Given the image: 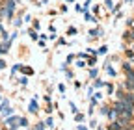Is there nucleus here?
<instances>
[{"mask_svg":"<svg viewBox=\"0 0 134 130\" xmlns=\"http://www.w3.org/2000/svg\"><path fill=\"white\" fill-rule=\"evenodd\" d=\"M127 41H134V26H132V30H129V32H125V36H123Z\"/></svg>","mask_w":134,"mask_h":130,"instance_id":"nucleus-5","label":"nucleus"},{"mask_svg":"<svg viewBox=\"0 0 134 130\" xmlns=\"http://www.w3.org/2000/svg\"><path fill=\"white\" fill-rule=\"evenodd\" d=\"M90 36H91V37H97V36H99V30H91Z\"/></svg>","mask_w":134,"mask_h":130,"instance_id":"nucleus-10","label":"nucleus"},{"mask_svg":"<svg viewBox=\"0 0 134 130\" xmlns=\"http://www.w3.org/2000/svg\"><path fill=\"white\" fill-rule=\"evenodd\" d=\"M132 50H134V48H132Z\"/></svg>","mask_w":134,"mask_h":130,"instance_id":"nucleus-16","label":"nucleus"},{"mask_svg":"<svg viewBox=\"0 0 134 130\" xmlns=\"http://www.w3.org/2000/svg\"><path fill=\"white\" fill-rule=\"evenodd\" d=\"M17 123H19L21 126H28V119H26V117H19V121H17Z\"/></svg>","mask_w":134,"mask_h":130,"instance_id":"nucleus-6","label":"nucleus"},{"mask_svg":"<svg viewBox=\"0 0 134 130\" xmlns=\"http://www.w3.org/2000/svg\"><path fill=\"white\" fill-rule=\"evenodd\" d=\"M114 113H115V115H125V117L130 119V121H132V117H134V111H132L123 101H119V99H117L115 104H114Z\"/></svg>","mask_w":134,"mask_h":130,"instance_id":"nucleus-1","label":"nucleus"},{"mask_svg":"<svg viewBox=\"0 0 134 130\" xmlns=\"http://www.w3.org/2000/svg\"><path fill=\"white\" fill-rule=\"evenodd\" d=\"M17 121H19V117H17V115H9V117L6 119V125H9V128H11V130H15L17 126H19V125H15Z\"/></svg>","mask_w":134,"mask_h":130,"instance_id":"nucleus-4","label":"nucleus"},{"mask_svg":"<svg viewBox=\"0 0 134 130\" xmlns=\"http://www.w3.org/2000/svg\"><path fill=\"white\" fill-rule=\"evenodd\" d=\"M78 130H88V128L86 126H78Z\"/></svg>","mask_w":134,"mask_h":130,"instance_id":"nucleus-14","label":"nucleus"},{"mask_svg":"<svg viewBox=\"0 0 134 130\" xmlns=\"http://www.w3.org/2000/svg\"><path fill=\"white\" fill-rule=\"evenodd\" d=\"M36 130H45V123H39V125L36 126Z\"/></svg>","mask_w":134,"mask_h":130,"instance_id":"nucleus-11","label":"nucleus"},{"mask_svg":"<svg viewBox=\"0 0 134 130\" xmlns=\"http://www.w3.org/2000/svg\"><path fill=\"white\" fill-rule=\"evenodd\" d=\"M123 73H125L127 80H134V67H132L130 63H125L123 65Z\"/></svg>","mask_w":134,"mask_h":130,"instance_id":"nucleus-2","label":"nucleus"},{"mask_svg":"<svg viewBox=\"0 0 134 130\" xmlns=\"http://www.w3.org/2000/svg\"><path fill=\"white\" fill-rule=\"evenodd\" d=\"M4 67H6V61H4V60H0V71H2Z\"/></svg>","mask_w":134,"mask_h":130,"instance_id":"nucleus-12","label":"nucleus"},{"mask_svg":"<svg viewBox=\"0 0 134 130\" xmlns=\"http://www.w3.org/2000/svg\"><path fill=\"white\" fill-rule=\"evenodd\" d=\"M106 113V115L110 117V119H115V113H114V110H110V111H104Z\"/></svg>","mask_w":134,"mask_h":130,"instance_id":"nucleus-8","label":"nucleus"},{"mask_svg":"<svg viewBox=\"0 0 134 130\" xmlns=\"http://www.w3.org/2000/svg\"><path fill=\"white\" fill-rule=\"evenodd\" d=\"M108 128H110V130H132V125L125 128V126H121V125H119V123H117V121H112Z\"/></svg>","mask_w":134,"mask_h":130,"instance_id":"nucleus-3","label":"nucleus"},{"mask_svg":"<svg viewBox=\"0 0 134 130\" xmlns=\"http://www.w3.org/2000/svg\"><path fill=\"white\" fill-rule=\"evenodd\" d=\"M2 54H6V50H4V45H0V56Z\"/></svg>","mask_w":134,"mask_h":130,"instance_id":"nucleus-13","label":"nucleus"},{"mask_svg":"<svg viewBox=\"0 0 134 130\" xmlns=\"http://www.w3.org/2000/svg\"><path fill=\"white\" fill-rule=\"evenodd\" d=\"M30 111H32V113H36V111H37V102H34V101L30 102Z\"/></svg>","mask_w":134,"mask_h":130,"instance_id":"nucleus-7","label":"nucleus"},{"mask_svg":"<svg viewBox=\"0 0 134 130\" xmlns=\"http://www.w3.org/2000/svg\"><path fill=\"white\" fill-rule=\"evenodd\" d=\"M21 71H23L24 74H30V73H32V69H28V67H21Z\"/></svg>","mask_w":134,"mask_h":130,"instance_id":"nucleus-9","label":"nucleus"},{"mask_svg":"<svg viewBox=\"0 0 134 130\" xmlns=\"http://www.w3.org/2000/svg\"><path fill=\"white\" fill-rule=\"evenodd\" d=\"M127 2H132V0H127Z\"/></svg>","mask_w":134,"mask_h":130,"instance_id":"nucleus-15","label":"nucleus"}]
</instances>
